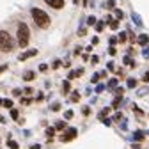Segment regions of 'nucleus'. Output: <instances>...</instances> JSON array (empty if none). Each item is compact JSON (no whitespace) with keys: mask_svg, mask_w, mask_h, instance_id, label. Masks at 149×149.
I'll return each mask as SVG.
<instances>
[{"mask_svg":"<svg viewBox=\"0 0 149 149\" xmlns=\"http://www.w3.org/2000/svg\"><path fill=\"white\" fill-rule=\"evenodd\" d=\"M137 43L142 45V46H147V43H149V36H147V34H140V36L137 37Z\"/></svg>","mask_w":149,"mask_h":149,"instance_id":"obj_8","label":"nucleus"},{"mask_svg":"<svg viewBox=\"0 0 149 149\" xmlns=\"http://www.w3.org/2000/svg\"><path fill=\"white\" fill-rule=\"evenodd\" d=\"M4 121H6V119H4V117H2V116H0V123H4Z\"/></svg>","mask_w":149,"mask_h":149,"instance_id":"obj_44","label":"nucleus"},{"mask_svg":"<svg viewBox=\"0 0 149 149\" xmlns=\"http://www.w3.org/2000/svg\"><path fill=\"white\" fill-rule=\"evenodd\" d=\"M2 103H4V107H7V108L13 107V101H11V100H6V101H2Z\"/></svg>","mask_w":149,"mask_h":149,"instance_id":"obj_29","label":"nucleus"},{"mask_svg":"<svg viewBox=\"0 0 149 149\" xmlns=\"http://www.w3.org/2000/svg\"><path fill=\"white\" fill-rule=\"evenodd\" d=\"M0 105H2V100H0Z\"/></svg>","mask_w":149,"mask_h":149,"instance_id":"obj_48","label":"nucleus"},{"mask_svg":"<svg viewBox=\"0 0 149 149\" xmlns=\"http://www.w3.org/2000/svg\"><path fill=\"white\" fill-rule=\"evenodd\" d=\"M108 53H110V55H116V48H114V46H110V50H108Z\"/></svg>","mask_w":149,"mask_h":149,"instance_id":"obj_41","label":"nucleus"},{"mask_svg":"<svg viewBox=\"0 0 149 149\" xmlns=\"http://www.w3.org/2000/svg\"><path fill=\"white\" fill-rule=\"evenodd\" d=\"M34 77H36V73H34V71H27V73L23 74V80L30 82V80H34Z\"/></svg>","mask_w":149,"mask_h":149,"instance_id":"obj_9","label":"nucleus"},{"mask_svg":"<svg viewBox=\"0 0 149 149\" xmlns=\"http://www.w3.org/2000/svg\"><path fill=\"white\" fill-rule=\"evenodd\" d=\"M114 6H116V2H114V0H108V2H107V7H108V9H112Z\"/></svg>","mask_w":149,"mask_h":149,"instance_id":"obj_33","label":"nucleus"},{"mask_svg":"<svg viewBox=\"0 0 149 149\" xmlns=\"http://www.w3.org/2000/svg\"><path fill=\"white\" fill-rule=\"evenodd\" d=\"M87 2H89V0H84V4H85V6H87Z\"/></svg>","mask_w":149,"mask_h":149,"instance_id":"obj_47","label":"nucleus"},{"mask_svg":"<svg viewBox=\"0 0 149 149\" xmlns=\"http://www.w3.org/2000/svg\"><path fill=\"white\" fill-rule=\"evenodd\" d=\"M87 23H89V25H96V18H94V16H89V18H87Z\"/></svg>","mask_w":149,"mask_h":149,"instance_id":"obj_23","label":"nucleus"},{"mask_svg":"<svg viewBox=\"0 0 149 149\" xmlns=\"http://www.w3.org/2000/svg\"><path fill=\"white\" fill-rule=\"evenodd\" d=\"M77 133H78V132H77L74 128H68V132L61 135V140H62V142H69V140H73L74 137H77Z\"/></svg>","mask_w":149,"mask_h":149,"instance_id":"obj_4","label":"nucleus"},{"mask_svg":"<svg viewBox=\"0 0 149 149\" xmlns=\"http://www.w3.org/2000/svg\"><path fill=\"white\" fill-rule=\"evenodd\" d=\"M45 2L53 9H62L64 7V0H45Z\"/></svg>","mask_w":149,"mask_h":149,"instance_id":"obj_5","label":"nucleus"},{"mask_svg":"<svg viewBox=\"0 0 149 149\" xmlns=\"http://www.w3.org/2000/svg\"><path fill=\"white\" fill-rule=\"evenodd\" d=\"M142 80H144V82H149V71H146V73H144V77H142Z\"/></svg>","mask_w":149,"mask_h":149,"instance_id":"obj_36","label":"nucleus"},{"mask_svg":"<svg viewBox=\"0 0 149 149\" xmlns=\"http://www.w3.org/2000/svg\"><path fill=\"white\" fill-rule=\"evenodd\" d=\"M69 89H71V85H69V80H66V82L62 84V92H64V94H68V92H69Z\"/></svg>","mask_w":149,"mask_h":149,"instance_id":"obj_11","label":"nucleus"},{"mask_svg":"<svg viewBox=\"0 0 149 149\" xmlns=\"http://www.w3.org/2000/svg\"><path fill=\"white\" fill-rule=\"evenodd\" d=\"M6 69H7V66H6V64H4V66H0V73H4Z\"/></svg>","mask_w":149,"mask_h":149,"instance_id":"obj_43","label":"nucleus"},{"mask_svg":"<svg viewBox=\"0 0 149 149\" xmlns=\"http://www.w3.org/2000/svg\"><path fill=\"white\" fill-rule=\"evenodd\" d=\"M103 29H105V22H96V30L101 32Z\"/></svg>","mask_w":149,"mask_h":149,"instance_id":"obj_17","label":"nucleus"},{"mask_svg":"<svg viewBox=\"0 0 149 149\" xmlns=\"http://www.w3.org/2000/svg\"><path fill=\"white\" fill-rule=\"evenodd\" d=\"M82 112H84L85 116H89V114H91V108H89V107H84V108H82Z\"/></svg>","mask_w":149,"mask_h":149,"instance_id":"obj_35","label":"nucleus"},{"mask_svg":"<svg viewBox=\"0 0 149 149\" xmlns=\"http://www.w3.org/2000/svg\"><path fill=\"white\" fill-rule=\"evenodd\" d=\"M55 128H57V130H64V128H66V123H64V121H59L57 124H55Z\"/></svg>","mask_w":149,"mask_h":149,"instance_id":"obj_21","label":"nucleus"},{"mask_svg":"<svg viewBox=\"0 0 149 149\" xmlns=\"http://www.w3.org/2000/svg\"><path fill=\"white\" fill-rule=\"evenodd\" d=\"M59 68H61V61H55L53 62V69H59Z\"/></svg>","mask_w":149,"mask_h":149,"instance_id":"obj_37","label":"nucleus"},{"mask_svg":"<svg viewBox=\"0 0 149 149\" xmlns=\"http://www.w3.org/2000/svg\"><path fill=\"white\" fill-rule=\"evenodd\" d=\"M0 50L2 52H13L14 50V39L6 30H0Z\"/></svg>","mask_w":149,"mask_h":149,"instance_id":"obj_3","label":"nucleus"},{"mask_svg":"<svg viewBox=\"0 0 149 149\" xmlns=\"http://www.w3.org/2000/svg\"><path fill=\"white\" fill-rule=\"evenodd\" d=\"M52 110H53V112L61 110V103H53V105H52Z\"/></svg>","mask_w":149,"mask_h":149,"instance_id":"obj_27","label":"nucleus"},{"mask_svg":"<svg viewBox=\"0 0 149 149\" xmlns=\"http://www.w3.org/2000/svg\"><path fill=\"white\" fill-rule=\"evenodd\" d=\"M29 39H30L29 25L22 22L20 25H18V45H20L22 48H27V46H29Z\"/></svg>","mask_w":149,"mask_h":149,"instance_id":"obj_2","label":"nucleus"},{"mask_svg":"<svg viewBox=\"0 0 149 149\" xmlns=\"http://www.w3.org/2000/svg\"><path fill=\"white\" fill-rule=\"evenodd\" d=\"M36 55H37V50H36V48H32V50H27L25 53H22V55H20L18 59H20V61L23 62V61H27L29 57H36Z\"/></svg>","mask_w":149,"mask_h":149,"instance_id":"obj_6","label":"nucleus"},{"mask_svg":"<svg viewBox=\"0 0 149 149\" xmlns=\"http://www.w3.org/2000/svg\"><path fill=\"white\" fill-rule=\"evenodd\" d=\"M132 149H140V147H139V146H133V147H132Z\"/></svg>","mask_w":149,"mask_h":149,"instance_id":"obj_45","label":"nucleus"},{"mask_svg":"<svg viewBox=\"0 0 149 149\" xmlns=\"http://www.w3.org/2000/svg\"><path fill=\"white\" fill-rule=\"evenodd\" d=\"M132 22H133V23H135L137 27H144V22H142L140 14H139V13H135V11L132 13Z\"/></svg>","mask_w":149,"mask_h":149,"instance_id":"obj_7","label":"nucleus"},{"mask_svg":"<svg viewBox=\"0 0 149 149\" xmlns=\"http://www.w3.org/2000/svg\"><path fill=\"white\" fill-rule=\"evenodd\" d=\"M110 27L114 29V30H117V29H119V22H117V20H112V22H110Z\"/></svg>","mask_w":149,"mask_h":149,"instance_id":"obj_20","label":"nucleus"},{"mask_svg":"<svg viewBox=\"0 0 149 149\" xmlns=\"http://www.w3.org/2000/svg\"><path fill=\"white\" fill-rule=\"evenodd\" d=\"M105 87H107L105 84H100V85L96 87V92H103V91H105Z\"/></svg>","mask_w":149,"mask_h":149,"instance_id":"obj_26","label":"nucleus"},{"mask_svg":"<svg viewBox=\"0 0 149 149\" xmlns=\"http://www.w3.org/2000/svg\"><path fill=\"white\" fill-rule=\"evenodd\" d=\"M100 77H101L100 73H96V74H92V78H91V82H92V84H96V82L100 80Z\"/></svg>","mask_w":149,"mask_h":149,"instance_id":"obj_24","label":"nucleus"},{"mask_svg":"<svg viewBox=\"0 0 149 149\" xmlns=\"http://www.w3.org/2000/svg\"><path fill=\"white\" fill-rule=\"evenodd\" d=\"M124 64H128V66L135 68V61H132V57H124Z\"/></svg>","mask_w":149,"mask_h":149,"instance_id":"obj_15","label":"nucleus"},{"mask_svg":"<svg viewBox=\"0 0 149 149\" xmlns=\"http://www.w3.org/2000/svg\"><path fill=\"white\" fill-rule=\"evenodd\" d=\"M7 146H9L11 149H20V146H18V142H14V140H7Z\"/></svg>","mask_w":149,"mask_h":149,"instance_id":"obj_14","label":"nucleus"},{"mask_svg":"<svg viewBox=\"0 0 149 149\" xmlns=\"http://www.w3.org/2000/svg\"><path fill=\"white\" fill-rule=\"evenodd\" d=\"M142 55H144L146 59H149V48H147V46H144V50H142Z\"/></svg>","mask_w":149,"mask_h":149,"instance_id":"obj_25","label":"nucleus"},{"mask_svg":"<svg viewBox=\"0 0 149 149\" xmlns=\"http://www.w3.org/2000/svg\"><path fill=\"white\" fill-rule=\"evenodd\" d=\"M117 41H121V43H124V41H126V32H121V34H119Z\"/></svg>","mask_w":149,"mask_h":149,"instance_id":"obj_22","label":"nucleus"},{"mask_svg":"<svg viewBox=\"0 0 149 149\" xmlns=\"http://www.w3.org/2000/svg\"><path fill=\"white\" fill-rule=\"evenodd\" d=\"M107 68H108V69L112 71V69H114V62H108V64H107Z\"/></svg>","mask_w":149,"mask_h":149,"instance_id":"obj_42","label":"nucleus"},{"mask_svg":"<svg viewBox=\"0 0 149 149\" xmlns=\"http://www.w3.org/2000/svg\"><path fill=\"white\" fill-rule=\"evenodd\" d=\"M133 140H135V142L144 140V132H135V133H133Z\"/></svg>","mask_w":149,"mask_h":149,"instance_id":"obj_10","label":"nucleus"},{"mask_svg":"<svg viewBox=\"0 0 149 149\" xmlns=\"http://www.w3.org/2000/svg\"><path fill=\"white\" fill-rule=\"evenodd\" d=\"M116 85H117V78H110V80H108V87H110V89H114Z\"/></svg>","mask_w":149,"mask_h":149,"instance_id":"obj_16","label":"nucleus"},{"mask_svg":"<svg viewBox=\"0 0 149 149\" xmlns=\"http://www.w3.org/2000/svg\"><path fill=\"white\" fill-rule=\"evenodd\" d=\"M13 94H14V96H20V94H22V89H14Z\"/></svg>","mask_w":149,"mask_h":149,"instance_id":"obj_38","label":"nucleus"},{"mask_svg":"<svg viewBox=\"0 0 149 149\" xmlns=\"http://www.w3.org/2000/svg\"><path fill=\"white\" fill-rule=\"evenodd\" d=\"M116 43H117V37H110V45H112V46H114Z\"/></svg>","mask_w":149,"mask_h":149,"instance_id":"obj_40","label":"nucleus"},{"mask_svg":"<svg viewBox=\"0 0 149 149\" xmlns=\"http://www.w3.org/2000/svg\"><path fill=\"white\" fill-rule=\"evenodd\" d=\"M39 71H41V73L48 71V66H46V64H39Z\"/></svg>","mask_w":149,"mask_h":149,"instance_id":"obj_28","label":"nucleus"},{"mask_svg":"<svg viewBox=\"0 0 149 149\" xmlns=\"http://www.w3.org/2000/svg\"><path fill=\"white\" fill-rule=\"evenodd\" d=\"M30 14H32V18H34V22H36V25H37V27H41V29L50 27V16H48L43 9L34 7V9L30 11Z\"/></svg>","mask_w":149,"mask_h":149,"instance_id":"obj_1","label":"nucleus"},{"mask_svg":"<svg viewBox=\"0 0 149 149\" xmlns=\"http://www.w3.org/2000/svg\"><path fill=\"white\" fill-rule=\"evenodd\" d=\"M11 117H13V119H18V110H14V108L11 110Z\"/></svg>","mask_w":149,"mask_h":149,"instance_id":"obj_31","label":"nucleus"},{"mask_svg":"<svg viewBox=\"0 0 149 149\" xmlns=\"http://www.w3.org/2000/svg\"><path fill=\"white\" fill-rule=\"evenodd\" d=\"M64 117H66V119H71V117H73V112H71V110H66V114H64Z\"/></svg>","mask_w":149,"mask_h":149,"instance_id":"obj_32","label":"nucleus"},{"mask_svg":"<svg viewBox=\"0 0 149 149\" xmlns=\"http://www.w3.org/2000/svg\"><path fill=\"white\" fill-rule=\"evenodd\" d=\"M130 89H133V87H137V80L135 78H128V84H126Z\"/></svg>","mask_w":149,"mask_h":149,"instance_id":"obj_12","label":"nucleus"},{"mask_svg":"<svg viewBox=\"0 0 149 149\" xmlns=\"http://www.w3.org/2000/svg\"><path fill=\"white\" fill-rule=\"evenodd\" d=\"M119 103H121V96H117V98L114 100V108H117V107H119Z\"/></svg>","mask_w":149,"mask_h":149,"instance_id":"obj_30","label":"nucleus"},{"mask_svg":"<svg viewBox=\"0 0 149 149\" xmlns=\"http://www.w3.org/2000/svg\"><path fill=\"white\" fill-rule=\"evenodd\" d=\"M108 112H110V108H103V110H101V112H100V119H101V121H103V119H105V116H107V114H108Z\"/></svg>","mask_w":149,"mask_h":149,"instance_id":"obj_18","label":"nucleus"},{"mask_svg":"<svg viewBox=\"0 0 149 149\" xmlns=\"http://www.w3.org/2000/svg\"><path fill=\"white\" fill-rule=\"evenodd\" d=\"M116 18H117V20H123V18H124V13H123L121 9H116Z\"/></svg>","mask_w":149,"mask_h":149,"instance_id":"obj_19","label":"nucleus"},{"mask_svg":"<svg viewBox=\"0 0 149 149\" xmlns=\"http://www.w3.org/2000/svg\"><path fill=\"white\" fill-rule=\"evenodd\" d=\"M73 2H74V4H78V2H80V0H73Z\"/></svg>","mask_w":149,"mask_h":149,"instance_id":"obj_46","label":"nucleus"},{"mask_svg":"<svg viewBox=\"0 0 149 149\" xmlns=\"http://www.w3.org/2000/svg\"><path fill=\"white\" fill-rule=\"evenodd\" d=\"M46 135H48V137L53 135V128H48V130H46Z\"/></svg>","mask_w":149,"mask_h":149,"instance_id":"obj_39","label":"nucleus"},{"mask_svg":"<svg viewBox=\"0 0 149 149\" xmlns=\"http://www.w3.org/2000/svg\"><path fill=\"white\" fill-rule=\"evenodd\" d=\"M123 92H124V89H123V87L116 89V94H117V96H123Z\"/></svg>","mask_w":149,"mask_h":149,"instance_id":"obj_34","label":"nucleus"},{"mask_svg":"<svg viewBox=\"0 0 149 149\" xmlns=\"http://www.w3.org/2000/svg\"><path fill=\"white\" fill-rule=\"evenodd\" d=\"M78 100H80L78 91H73V92H71V101H78Z\"/></svg>","mask_w":149,"mask_h":149,"instance_id":"obj_13","label":"nucleus"}]
</instances>
